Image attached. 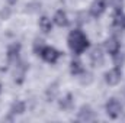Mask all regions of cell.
I'll use <instances>...</instances> for the list:
<instances>
[{
	"instance_id": "obj_1",
	"label": "cell",
	"mask_w": 125,
	"mask_h": 123,
	"mask_svg": "<svg viewBox=\"0 0 125 123\" xmlns=\"http://www.w3.org/2000/svg\"><path fill=\"white\" fill-rule=\"evenodd\" d=\"M67 42H68L70 49L74 54H77V55L83 54L89 48V39H87V36L80 31V29H74V31L70 32Z\"/></svg>"
},
{
	"instance_id": "obj_2",
	"label": "cell",
	"mask_w": 125,
	"mask_h": 123,
	"mask_svg": "<svg viewBox=\"0 0 125 123\" xmlns=\"http://www.w3.org/2000/svg\"><path fill=\"white\" fill-rule=\"evenodd\" d=\"M105 112H106V114H108L111 119H118V117L122 114V103H121L118 98L112 97V98H109V100L106 101V104H105Z\"/></svg>"
},
{
	"instance_id": "obj_3",
	"label": "cell",
	"mask_w": 125,
	"mask_h": 123,
	"mask_svg": "<svg viewBox=\"0 0 125 123\" xmlns=\"http://www.w3.org/2000/svg\"><path fill=\"white\" fill-rule=\"evenodd\" d=\"M39 57L45 62H48V64H55V62L61 58V52L58 49H55L54 46H47L45 45L42 48V51L39 52Z\"/></svg>"
},
{
	"instance_id": "obj_4",
	"label": "cell",
	"mask_w": 125,
	"mask_h": 123,
	"mask_svg": "<svg viewBox=\"0 0 125 123\" xmlns=\"http://www.w3.org/2000/svg\"><path fill=\"white\" fill-rule=\"evenodd\" d=\"M121 80H122V71L118 67H114L112 70L105 72V81L109 86H118L121 83Z\"/></svg>"
},
{
	"instance_id": "obj_5",
	"label": "cell",
	"mask_w": 125,
	"mask_h": 123,
	"mask_svg": "<svg viewBox=\"0 0 125 123\" xmlns=\"http://www.w3.org/2000/svg\"><path fill=\"white\" fill-rule=\"evenodd\" d=\"M106 7H108L106 0H93L92 4H90V7H89V13L93 18H99L106 10Z\"/></svg>"
},
{
	"instance_id": "obj_6",
	"label": "cell",
	"mask_w": 125,
	"mask_h": 123,
	"mask_svg": "<svg viewBox=\"0 0 125 123\" xmlns=\"http://www.w3.org/2000/svg\"><path fill=\"white\" fill-rule=\"evenodd\" d=\"M112 28H114V31H116V32H122L125 29V15L122 13L121 9L115 10V13H114Z\"/></svg>"
},
{
	"instance_id": "obj_7",
	"label": "cell",
	"mask_w": 125,
	"mask_h": 123,
	"mask_svg": "<svg viewBox=\"0 0 125 123\" xmlns=\"http://www.w3.org/2000/svg\"><path fill=\"white\" fill-rule=\"evenodd\" d=\"M77 117L82 122H92V120H94L96 116H94V112L90 106H82L77 113Z\"/></svg>"
},
{
	"instance_id": "obj_8",
	"label": "cell",
	"mask_w": 125,
	"mask_h": 123,
	"mask_svg": "<svg viewBox=\"0 0 125 123\" xmlns=\"http://www.w3.org/2000/svg\"><path fill=\"white\" fill-rule=\"evenodd\" d=\"M90 61L94 67H100L103 62H105V54H103V49L99 48V46H94L93 49L90 51Z\"/></svg>"
},
{
	"instance_id": "obj_9",
	"label": "cell",
	"mask_w": 125,
	"mask_h": 123,
	"mask_svg": "<svg viewBox=\"0 0 125 123\" xmlns=\"http://www.w3.org/2000/svg\"><path fill=\"white\" fill-rule=\"evenodd\" d=\"M105 49H106L108 54L114 55V54H116V52L121 51V42L118 41V38L112 36V38L106 39V42H105Z\"/></svg>"
},
{
	"instance_id": "obj_10",
	"label": "cell",
	"mask_w": 125,
	"mask_h": 123,
	"mask_svg": "<svg viewBox=\"0 0 125 123\" xmlns=\"http://www.w3.org/2000/svg\"><path fill=\"white\" fill-rule=\"evenodd\" d=\"M19 54H21V44L15 42L7 48V60L12 64H16L19 61Z\"/></svg>"
},
{
	"instance_id": "obj_11",
	"label": "cell",
	"mask_w": 125,
	"mask_h": 123,
	"mask_svg": "<svg viewBox=\"0 0 125 123\" xmlns=\"http://www.w3.org/2000/svg\"><path fill=\"white\" fill-rule=\"evenodd\" d=\"M25 74H26V65L23 64V62L18 61L15 64V81L18 83V84H22L23 83V80H25Z\"/></svg>"
},
{
	"instance_id": "obj_12",
	"label": "cell",
	"mask_w": 125,
	"mask_h": 123,
	"mask_svg": "<svg viewBox=\"0 0 125 123\" xmlns=\"http://www.w3.org/2000/svg\"><path fill=\"white\" fill-rule=\"evenodd\" d=\"M52 22H54L57 26H60V28H65V26H68V25H70L68 16H67V13H65L64 10H57V12H55Z\"/></svg>"
},
{
	"instance_id": "obj_13",
	"label": "cell",
	"mask_w": 125,
	"mask_h": 123,
	"mask_svg": "<svg viewBox=\"0 0 125 123\" xmlns=\"http://www.w3.org/2000/svg\"><path fill=\"white\" fill-rule=\"evenodd\" d=\"M58 104H60V109H62V110H71L74 107V97H73V94H65L64 97H61Z\"/></svg>"
},
{
	"instance_id": "obj_14",
	"label": "cell",
	"mask_w": 125,
	"mask_h": 123,
	"mask_svg": "<svg viewBox=\"0 0 125 123\" xmlns=\"http://www.w3.org/2000/svg\"><path fill=\"white\" fill-rule=\"evenodd\" d=\"M70 72L73 75H82L84 72V67L80 60H73L70 62Z\"/></svg>"
},
{
	"instance_id": "obj_15",
	"label": "cell",
	"mask_w": 125,
	"mask_h": 123,
	"mask_svg": "<svg viewBox=\"0 0 125 123\" xmlns=\"http://www.w3.org/2000/svg\"><path fill=\"white\" fill-rule=\"evenodd\" d=\"M38 25H39V29L44 32V33H50V32L52 31V22H51V19L47 18V16L39 18Z\"/></svg>"
},
{
	"instance_id": "obj_16",
	"label": "cell",
	"mask_w": 125,
	"mask_h": 123,
	"mask_svg": "<svg viewBox=\"0 0 125 123\" xmlns=\"http://www.w3.org/2000/svg\"><path fill=\"white\" fill-rule=\"evenodd\" d=\"M25 110H26V104L22 100H16L12 104V107H10V113L12 114H22V113H25Z\"/></svg>"
},
{
	"instance_id": "obj_17",
	"label": "cell",
	"mask_w": 125,
	"mask_h": 123,
	"mask_svg": "<svg viewBox=\"0 0 125 123\" xmlns=\"http://www.w3.org/2000/svg\"><path fill=\"white\" fill-rule=\"evenodd\" d=\"M58 86L57 84H52V86H50L48 88H47V98H48V101H52V100H55L57 98V96H58Z\"/></svg>"
},
{
	"instance_id": "obj_18",
	"label": "cell",
	"mask_w": 125,
	"mask_h": 123,
	"mask_svg": "<svg viewBox=\"0 0 125 123\" xmlns=\"http://www.w3.org/2000/svg\"><path fill=\"white\" fill-rule=\"evenodd\" d=\"M112 57H114V65H115V67H118V68H122V65L125 64V55H124V54L119 51V52L114 54Z\"/></svg>"
},
{
	"instance_id": "obj_19",
	"label": "cell",
	"mask_w": 125,
	"mask_h": 123,
	"mask_svg": "<svg viewBox=\"0 0 125 123\" xmlns=\"http://www.w3.org/2000/svg\"><path fill=\"white\" fill-rule=\"evenodd\" d=\"M44 46H45V44H44L42 39H35V42H33V52H35L36 55H39V52L42 51Z\"/></svg>"
},
{
	"instance_id": "obj_20",
	"label": "cell",
	"mask_w": 125,
	"mask_h": 123,
	"mask_svg": "<svg viewBox=\"0 0 125 123\" xmlns=\"http://www.w3.org/2000/svg\"><path fill=\"white\" fill-rule=\"evenodd\" d=\"M106 3H108L109 6L115 7V10H118V9H121V7H122L124 0H106Z\"/></svg>"
},
{
	"instance_id": "obj_21",
	"label": "cell",
	"mask_w": 125,
	"mask_h": 123,
	"mask_svg": "<svg viewBox=\"0 0 125 123\" xmlns=\"http://www.w3.org/2000/svg\"><path fill=\"white\" fill-rule=\"evenodd\" d=\"M16 1H18V0H7V3H9L10 6H13V4H16Z\"/></svg>"
},
{
	"instance_id": "obj_22",
	"label": "cell",
	"mask_w": 125,
	"mask_h": 123,
	"mask_svg": "<svg viewBox=\"0 0 125 123\" xmlns=\"http://www.w3.org/2000/svg\"><path fill=\"white\" fill-rule=\"evenodd\" d=\"M0 94H1V84H0Z\"/></svg>"
}]
</instances>
